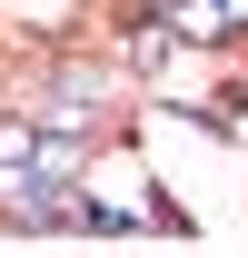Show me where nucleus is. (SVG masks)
<instances>
[{
	"instance_id": "f257e3e1",
	"label": "nucleus",
	"mask_w": 248,
	"mask_h": 258,
	"mask_svg": "<svg viewBox=\"0 0 248 258\" xmlns=\"http://www.w3.org/2000/svg\"><path fill=\"white\" fill-rule=\"evenodd\" d=\"M228 20H248V0H189V10H179V30H189V40H218Z\"/></svg>"
}]
</instances>
